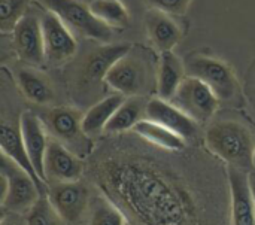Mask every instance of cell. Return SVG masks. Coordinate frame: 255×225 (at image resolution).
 Instances as JSON below:
<instances>
[{"mask_svg": "<svg viewBox=\"0 0 255 225\" xmlns=\"http://www.w3.org/2000/svg\"><path fill=\"white\" fill-rule=\"evenodd\" d=\"M22 94L36 105H48L54 99L52 88L46 78L33 69H21L16 76Z\"/></svg>", "mask_w": 255, "mask_h": 225, "instance_id": "obj_23", "label": "cell"}, {"mask_svg": "<svg viewBox=\"0 0 255 225\" xmlns=\"http://www.w3.org/2000/svg\"><path fill=\"white\" fill-rule=\"evenodd\" d=\"M88 225H124V218L114 205L97 199L93 205Z\"/></svg>", "mask_w": 255, "mask_h": 225, "instance_id": "obj_27", "label": "cell"}, {"mask_svg": "<svg viewBox=\"0 0 255 225\" xmlns=\"http://www.w3.org/2000/svg\"><path fill=\"white\" fill-rule=\"evenodd\" d=\"M0 187H1V206L3 209L22 214L43 196L40 185L16 163L1 154L0 164Z\"/></svg>", "mask_w": 255, "mask_h": 225, "instance_id": "obj_3", "label": "cell"}, {"mask_svg": "<svg viewBox=\"0 0 255 225\" xmlns=\"http://www.w3.org/2000/svg\"><path fill=\"white\" fill-rule=\"evenodd\" d=\"M60 215L51 205L48 196H40L25 215L27 225H60Z\"/></svg>", "mask_w": 255, "mask_h": 225, "instance_id": "obj_25", "label": "cell"}, {"mask_svg": "<svg viewBox=\"0 0 255 225\" xmlns=\"http://www.w3.org/2000/svg\"><path fill=\"white\" fill-rule=\"evenodd\" d=\"M146 112V105L140 97H126L123 105L117 109L109 124L106 125L108 133H123L133 130L142 119Z\"/></svg>", "mask_w": 255, "mask_h": 225, "instance_id": "obj_22", "label": "cell"}, {"mask_svg": "<svg viewBox=\"0 0 255 225\" xmlns=\"http://www.w3.org/2000/svg\"><path fill=\"white\" fill-rule=\"evenodd\" d=\"M48 10L55 13L69 28L82 33L87 37L96 39L99 42H109L112 37V30L109 25L102 22L93 15L90 6L78 0H37Z\"/></svg>", "mask_w": 255, "mask_h": 225, "instance_id": "obj_5", "label": "cell"}, {"mask_svg": "<svg viewBox=\"0 0 255 225\" xmlns=\"http://www.w3.org/2000/svg\"><path fill=\"white\" fill-rule=\"evenodd\" d=\"M218 97L214 91L197 78H185L179 90L170 100L173 106L182 111L194 122L209 121L218 108Z\"/></svg>", "mask_w": 255, "mask_h": 225, "instance_id": "obj_6", "label": "cell"}, {"mask_svg": "<svg viewBox=\"0 0 255 225\" xmlns=\"http://www.w3.org/2000/svg\"><path fill=\"white\" fill-rule=\"evenodd\" d=\"M12 43L16 55L27 64L39 66L45 57V42L40 19L33 13H25L12 31Z\"/></svg>", "mask_w": 255, "mask_h": 225, "instance_id": "obj_9", "label": "cell"}, {"mask_svg": "<svg viewBox=\"0 0 255 225\" xmlns=\"http://www.w3.org/2000/svg\"><path fill=\"white\" fill-rule=\"evenodd\" d=\"M84 115L72 108H54L45 115V125L52 137L78 157L88 152L87 134L82 128Z\"/></svg>", "mask_w": 255, "mask_h": 225, "instance_id": "obj_7", "label": "cell"}, {"mask_svg": "<svg viewBox=\"0 0 255 225\" xmlns=\"http://www.w3.org/2000/svg\"><path fill=\"white\" fill-rule=\"evenodd\" d=\"M208 148L221 160L238 169L254 167L253 137L247 127L236 121H218L212 124L205 136Z\"/></svg>", "mask_w": 255, "mask_h": 225, "instance_id": "obj_2", "label": "cell"}, {"mask_svg": "<svg viewBox=\"0 0 255 225\" xmlns=\"http://www.w3.org/2000/svg\"><path fill=\"white\" fill-rule=\"evenodd\" d=\"M1 225H27L16 221V220H12V218H3L1 220Z\"/></svg>", "mask_w": 255, "mask_h": 225, "instance_id": "obj_29", "label": "cell"}, {"mask_svg": "<svg viewBox=\"0 0 255 225\" xmlns=\"http://www.w3.org/2000/svg\"><path fill=\"white\" fill-rule=\"evenodd\" d=\"M133 131L140 136L143 140L161 148V149H166V151H182L185 148V143L187 140H184L181 136L175 134L173 131L167 130L166 127L154 122V121H149V119H142L134 128Z\"/></svg>", "mask_w": 255, "mask_h": 225, "instance_id": "obj_21", "label": "cell"}, {"mask_svg": "<svg viewBox=\"0 0 255 225\" xmlns=\"http://www.w3.org/2000/svg\"><path fill=\"white\" fill-rule=\"evenodd\" d=\"M251 187H253V193H254L255 199V176H251Z\"/></svg>", "mask_w": 255, "mask_h": 225, "instance_id": "obj_30", "label": "cell"}, {"mask_svg": "<svg viewBox=\"0 0 255 225\" xmlns=\"http://www.w3.org/2000/svg\"><path fill=\"white\" fill-rule=\"evenodd\" d=\"M48 199L63 221L75 223L87 209L88 191L79 182H58L51 185Z\"/></svg>", "mask_w": 255, "mask_h": 225, "instance_id": "obj_13", "label": "cell"}, {"mask_svg": "<svg viewBox=\"0 0 255 225\" xmlns=\"http://www.w3.org/2000/svg\"><path fill=\"white\" fill-rule=\"evenodd\" d=\"M146 1L152 6V9H158L169 15L184 13L188 4L191 3V0H146Z\"/></svg>", "mask_w": 255, "mask_h": 225, "instance_id": "obj_28", "label": "cell"}, {"mask_svg": "<svg viewBox=\"0 0 255 225\" xmlns=\"http://www.w3.org/2000/svg\"><path fill=\"white\" fill-rule=\"evenodd\" d=\"M131 51L130 43L106 45L93 51L84 61L82 78L88 82H100L106 79V75L112 66Z\"/></svg>", "mask_w": 255, "mask_h": 225, "instance_id": "obj_16", "label": "cell"}, {"mask_svg": "<svg viewBox=\"0 0 255 225\" xmlns=\"http://www.w3.org/2000/svg\"><path fill=\"white\" fill-rule=\"evenodd\" d=\"M45 57L52 64H60L76 52V40L72 36L69 27L51 10L40 16Z\"/></svg>", "mask_w": 255, "mask_h": 225, "instance_id": "obj_10", "label": "cell"}, {"mask_svg": "<svg viewBox=\"0 0 255 225\" xmlns=\"http://www.w3.org/2000/svg\"><path fill=\"white\" fill-rule=\"evenodd\" d=\"M0 148H1L3 155H6L13 163H16L22 170H25L40 185V188L45 191L46 184L40 181V178L37 176V173H36L28 155H27L19 124L7 122L6 119L1 121V125H0Z\"/></svg>", "mask_w": 255, "mask_h": 225, "instance_id": "obj_17", "label": "cell"}, {"mask_svg": "<svg viewBox=\"0 0 255 225\" xmlns=\"http://www.w3.org/2000/svg\"><path fill=\"white\" fill-rule=\"evenodd\" d=\"M105 82L124 97H140L148 85L146 64L130 51L112 66Z\"/></svg>", "mask_w": 255, "mask_h": 225, "instance_id": "obj_8", "label": "cell"}, {"mask_svg": "<svg viewBox=\"0 0 255 225\" xmlns=\"http://www.w3.org/2000/svg\"><path fill=\"white\" fill-rule=\"evenodd\" d=\"M112 182L127 205L151 225H178L184 220L182 202L154 173L140 166H124Z\"/></svg>", "mask_w": 255, "mask_h": 225, "instance_id": "obj_1", "label": "cell"}, {"mask_svg": "<svg viewBox=\"0 0 255 225\" xmlns=\"http://www.w3.org/2000/svg\"><path fill=\"white\" fill-rule=\"evenodd\" d=\"M28 0H0V30L1 33L13 31L16 22L25 15Z\"/></svg>", "mask_w": 255, "mask_h": 225, "instance_id": "obj_26", "label": "cell"}, {"mask_svg": "<svg viewBox=\"0 0 255 225\" xmlns=\"http://www.w3.org/2000/svg\"><path fill=\"white\" fill-rule=\"evenodd\" d=\"M126 100L124 96L121 94H114L108 96L94 106H91L87 113L84 115L82 121V128L87 136H94L99 134L102 130H106V125L109 124L111 118L117 112V109L123 105Z\"/></svg>", "mask_w": 255, "mask_h": 225, "instance_id": "obj_20", "label": "cell"}, {"mask_svg": "<svg viewBox=\"0 0 255 225\" xmlns=\"http://www.w3.org/2000/svg\"><path fill=\"white\" fill-rule=\"evenodd\" d=\"M145 118L166 127L167 130L181 136L184 140H190L197 136V122H194L170 102L160 97L146 103Z\"/></svg>", "mask_w": 255, "mask_h": 225, "instance_id": "obj_15", "label": "cell"}, {"mask_svg": "<svg viewBox=\"0 0 255 225\" xmlns=\"http://www.w3.org/2000/svg\"><path fill=\"white\" fill-rule=\"evenodd\" d=\"M185 64L179 61V58L172 52H161L158 75H157V94L160 99L170 102L181 84L184 82Z\"/></svg>", "mask_w": 255, "mask_h": 225, "instance_id": "obj_19", "label": "cell"}, {"mask_svg": "<svg viewBox=\"0 0 255 225\" xmlns=\"http://www.w3.org/2000/svg\"><path fill=\"white\" fill-rule=\"evenodd\" d=\"M19 128H21L27 155L34 167L37 176L40 178V181L46 184L45 157H46V151H48V145H49V139L46 134V125L33 112H24L19 116Z\"/></svg>", "mask_w": 255, "mask_h": 225, "instance_id": "obj_12", "label": "cell"}, {"mask_svg": "<svg viewBox=\"0 0 255 225\" xmlns=\"http://www.w3.org/2000/svg\"><path fill=\"white\" fill-rule=\"evenodd\" d=\"M185 72L191 78L205 82L218 100H232L236 97L239 85L238 79L224 61L208 55H191L185 61Z\"/></svg>", "mask_w": 255, "mask_h": 225, "instance_id": "obj_4", "label": "cell"}, {"mask_svg": "<svg viewBox=\"0 0 255 225\" xmlns=\"http://www.w3.org/2000/svg\"><path fill=\"white\" fill-rule=\"evenodd\" d=\"M254 167H255V149H254Z\"/></svg>", "mask_w": 255, "mask_h": 225, "instance_id": "obj_31", "label": "cell"}, {"mask_svg": "<svg viewBox=\"0 0 255 225\" xmlns=\"http://www.w3.org/2000/svg\"><path fill=\"white\" fill-rule=\"evenodd\" d=\"M227 173L232 196V223L233 225H255V199L251 175L235 166H229Z\"/></svg>", "mask_w": 255, "mask_h": 225, "instance_id": "obj_11", "label": "cell"}, {"mask_svg": "<svg viewBox=\"0 0 255 225\" xmlns=\"http://www.w3.org/2000/svg\"><path fill=\"white\" fill-rule=\"evenodd\" d=\"M145 25L149 39L161 52L172 51L181 40L182 33L175 19L169 13H164L158 9L148 10L145 16Z\"/></svg>", "mask_w": 255, "mask_h": 225, "instance_id": "obj_18", "label": "cell"}, {"mask_svg": "<svg viewBox=\"0 0 255 225\" xmlns=\"http://www.w3.org/2000/svg\"><path fill=\"white\" fill-rule=\"evenodd\" d=\"M82 175V163L79 157L58 140H49L45 157V176L46 184L58 182H78Z\"/></svg>", "mask_w": 255, "mask_h": 225, "instance_id": "obj_14", "label": "cell"}, {"mask_svg": "<svg viewBox=\"0 0 255 225\" xmlns=\"http://www.w3.org/2000/svg\"><path fill=\"white\" fill-rule=\"evenodd\" d=\"M90 10L109 27L126 28L130 24V15L121 0H94L90 4Z\"/></svg>", "mask_w": 255, "mask_h": 225, "instance_id": "obj_24", "label": "cell"}]
</instances>
